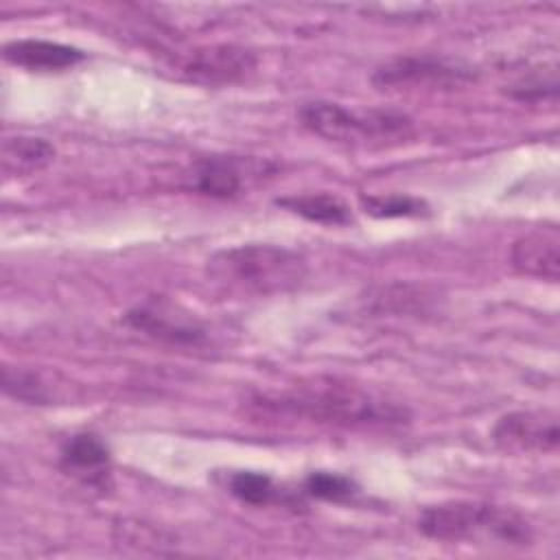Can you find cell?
<instances>
[{"label":"cell","instance_id":"1","mask_svg":"<svg viewBox=\"0 0 560 560\" xmlns=\"http://www.w3.org/2000/svg\"><path fill=\"white\" fill-rule=\"evenodd\" d=\"M252 416L262 420H302L332 427H400L409 411L359 385L326 378L300 383L282 392H260L247 398Z\"/></svg>","mask_w":560,"mask_h":560},{"label":"cell","instance_id":"2","mask_svg":"<svg viewBox=\"0 0 560 560\" xmlns=\"http://www.w3.org/2000/svg\"><path fill=\"white\" fill-rule=\"evenodd\" d=\"M306 258L284 245L243 243L223 247L206 260L208 278L241 295L269 298L298 289L306 278Z\"/></svg>","mask_w":560,"mask_h":560},{"label":"cell","instance_id":"3","mask_svg":"<svg viewBox=\"0 0 560 560\" xmlns=\"http://www.w3.org/2000/svg\"><path fill=\"white\" fill-rule=\"evenodd\" d=\"M418 529L438 542H479L527 547L534 532L514 508L486 501H444L429 505L418 516Z\"/></svg>","mask_w":560,"mask_h":560},{"label":"cell","instance_id":"4","mask_svg":"<svg viewBox=\"0 0 560 560\" xmlns=\"http://www.w3.org/2000/svg\"><path fill=\"white\" fill-rule=\"evenodd\" d=\"M300 122L311 133L339 144L383 142L400 136L405 138L411 129V118L400 112H354L332 101L304 103L300 107Z\"/></svg>","mask_w":560,"mask_h":560},{"label":"cell","instance_id":"5","mask_svg":"<svg viewBox=\"0 0 560 560\" xmlns=\"http://www.w3.org/2000/svg\"><path fill=\"white\" fill-rule=\"evenodd\" d=\"M276 171L273 162L256 155H206L188 166L184 188L212 199H234Z\"/></svg>","mask_w":560,"mask_h":560},{"label":"cell","instance_id":"6","mask_svg":"<svg viewBox=\"0 0 560 560\" xmlns=\"http://www.w3.org/2000/svg\"><path fill=\"white\" fill-rule=\"evenodd\" d=\"M125 324L168 346L203 348L210 343L208 326L195 313L166 298H151L133 306L127 311Z\"/></svg>","mask_w":560,"mask_h":560},{"label":"cell","instance_id":"7","mask_svg":"<svg viewBox=\"0 0 560 560\" xmlns=\"http://www.w3.org/2000/svg\"><path fill=\"white\" fill-rule=\"evenodd\" d=\"M175 68L192 83L230 85L254 72L256 55L245 46L214 44L182 55Z\"/></svg>","mask_w":560,"mask_h":560},{"label":"cell","instance_id":"8","mask_svg":"<svg viewBox=\"0 0 560 560\" xmlns=\"http://www.w3.org/2000/svg\"><path fill=\"white\" fill-rule=\"evenodd\" d=\"M472 72L464 66L448 63L438 57H394L385 63H381L374 74L372 83L381 90L385 88H398V90H409V88H448V85H459L464 81H470Z\"/></svg>","mask_w":560,"mask_h":560},{"label":"cell","instance_id":"9","mask_svg":"<svg viewBox=\"0 0 560 560\" xmlns=\"http://www.w3.org/2000/svg\"><path fill=\"white\" fill-rule=\"evenodd\" d=\"M492 442L505 453H553L560 442L558 416L549 409L510 411L494 422Z\"/></svg>","mask_w":560,"mask_h":560},{"label":"cell","instance_id":"10","mask_svg":"<svg viewBox=\"0 0 560 560\" xmlns=\"http://www.w3.org/2000/svg\"><path fill=\"white\" fill-rule=\"evenodd\" d=\"M510 262L516 273L558 282L560 278V230L558 225H540L512 243Z\"/></svg>","mask_w":560,"mask_h":560},{"label":"cell","instance_id":"11","mask_svg":"<svg viewBox=\"0 0 560 560\" xmlns=\"http://www.w3.org/2000/svg\"><path fill=\"white\" fill-rule=\"evenodd\" d=\"M61 468L92 488H105L109 483L112 455L107 444L94 433L70 435L59 453Z\"/></svg>","mask_w":560,"mask_h":560},{"label":"cell","instance_id":"12","mask_svg":"<svg viewBox=\"0 0 560 560\" xmlns=\"http://www.w3.org/2000/svg\"><path fill=\"white\" fill-rule=\"evenodd\" d=\"M2 57L13 66L33 72H61L81 63L85 59V52L77 46H68L61 42L24 37L7 42L2 48Z\"/></svg>","mask_w":560,"mask_h":560},{"label":"cell","instance_id":"13","mask_svg":"<svg viewBox=\"0 0 560 560\" xmlns=\"http://www.w3.org/2000/svg\"><path fill=\"white\" fill-rule=\"evenodd\" d=\"M55 160V147L37 136H11L2 140L0 164L4 175L24 177L46 168Z\"/></svg>","mask_w":560,"mask_h":560},{"label":"cell","instance_id":"14","mask_svg":"<svg viewBox=\"0 0 560 560\" xmlns=\"http://www.w3.org/2000/svg\"><path fill=\"white\" fill-rule=\"evenodd\" d=\"M276 206L319 225H348L350 208L332 192H302L276 199Z\"/></svg>","mask_w":560,"mask_h":560},{"label":"cell","instance_id":"15","mask_svg":"<svg viewBox=\"0 0 560 560\" xmlns=\"http://www.w3.org/2000/svg\"><path fill=\"white\" fill-rule=\"evenodd\" d=\"M225 490L241 503L254 508L293 503L287 490H282L269 475L256 470H230L225 475Z\"/></svg>","mask_w":560,"mask_h":560},{"label":"cell","instance_id":"16","mask_svg":"<svg viewBox=\"0 0 560 560\" xmlns=\"http://www.w3.org/2000/svg\"><path fill=\"white\" fill-rule=\"evenodd\" d=\"M2 389L7 396L28 405H50L57 398L50 383L37 370L22 365L2 368Z\"/></svg>","mask_w":560,"mask_h":560},{"label":"cell","instance_id":"17","mask_svg":"<svg viewBox=\"0 0 560 560\" xmlns=\"http://www.w3.org/2000/svg\"><path fill=\"white\" fill-rule=\"evenodd\" d=\"M304 492L313 499L326 501V503H354L361 497V488L346 475L328 472V470H315L308 472L304 479Z\"/></svg>","mask_w":560,"mask_h":560},{"label":"cell","instance_id":"18","mask_svg":"<svg viewBox=\"0 0 560 560\" xmlns=\"http://www.w3.org/2000/svg\"><path fill=\"white\" fill-rule=\"evenodd\" d=\"M361 203L368 214L378 219H400V217H422L429 212V206L411 195H368L361 197Z\"/></svg>","mask_w":560,"mask_h":560}]
</instances>
